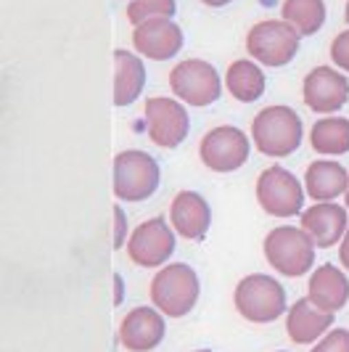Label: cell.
I'll return each mask as SVG.
<instances>
[{
	"instance_id": "7c38bea8",
	"label": "cell",
	"mask_w": 349,
	"mask_h": 352,
	"mask_svg": "<svg viewBox=\"0 0 349 352\" xmlns=\"http://www.w3.org/2000/svg\"><path fill=\"white\" fill-rule=\"evenodd\" d=\"M174 228L164 217L143 220L127 239V257L138 267H159L174 252Z\"/></svg>"
},
{
	"instance_id": "83f0119b",
	"label": "cell",
	"mask_w": 349,
	"mask_h": 352,
	"mask_svg": "<svg viewBox=\"0 0 349 352\" xmlns=\"http://www.w3.org/2000/svg\"><path fill=\"white\" fill-rule=\"evenodd\" d=\"M339 260H341V267L349 270V228L344 233V239H341V247H339Z\"/></svg>"
},
{
	"instance_id": "484cf974",
	"label": "cell",
	"mask_w": 349,
	"mask_h": 352,
	"mask_svg": "<svg viewBox=\"0 0 349 352\" xmlns=\"http://www.w3.org/2000/svg\"><path fill=\"white\" fill-rule=\"evenodd\" d=\"M313 352H349V331L347 329H333L328 336H323Z\"/></svg>"
},
{
	"instance_id": "8992f818",
	"label": "cell",
	"mask_w": 349,
	"mask_h": 352,
	"mask_svg": "<svg viewBox=\"0 0 349 352\" xmlns=\"http://www.w3.org/2000/svg\"><path fill=\"white\" fill-rule=\"evenodd\" d=\"M161 170L148 151H120L114 157V196L120 201H146L157 194Z\"/></svg>"
},
{
	"instance_id": "603a6c76",
	"label": "cell",
	"mask_w": 349,
	"mask_h": 352,
	"mask_svg": "<svg viewBox=\"0 0 349 352\" xmlns=\"http://www.w3.org/2000/svg\"><path fill=\"white\" fill-rule=\"evenodd\" d=\"M328 16L326 0H283L280 19L289 21L302 37H313L323 30Z\"/></svg>"
},
{
	"instance_id": "3957f363",
	"label": "cell",
	"mask_w": 349,
	"mask_h": 352,
	"mask_svg": "<svg viewBox=\"0 0 349 352\" xmlns=\"http://www.w3.org/2000/svg\"><path fill=\"white\" fill-rule=\"evenodd\" d=\"M302 35L283 19H262L246 32V53L262 67L280 69L297 58Z\"/></svg>"
},
{
	"instance_id": "277c9868",
	"label": "cell",
	"mask_w": 349,
	"mask_h": 352,
	"mask_svg": "<svg viewBox=\"0 0 349 352\" xmlns=\"http://www.w3.org/2000/svg\"><path fill=\"white\" fill-rule=\"evenodd\" d=\"M199 292H201L199 276L185 263L164 265L151 278V302L167 318L188 316L199 302Z\"/></svg>"
},
{
	"instance_id": "4fadbf2b",
	"label": "cell",
	"mask_w": 349,
	"mask_h": 352,
	"mask_svg": "<svg viewBox=\"0 0 349 352\" xmlns=\"http://www.w3.org/2000/svg\"><path fill=\"white\" fill-rule=\"evenodd\" d=\"M185 37L180 24L172 19H151L143 21L133 30V48L143 58L151 61H172L177 53L183 51Z\"/></svg>"
},
{
	"instance_id": "5b68a950",
	"label": "cell",
	"mask_w": 349,
	"mask_h": 352,
	"mask_svg": "<svg viewBox=\"0 0 349 352\" xmlns=\"http://www.w3.org/2000/svg\"><path fill=\"white\" fill-rule=\"evenodd\" d=\"M233 302H236V310L241 313V318H246L249 323H273L289 307L286 289L278 283V278L262 276V273L244 276L236 283Z\"/></svg>"
},
{
	"instance_id": "4dcf8cb0",
	"label": "cell",
	"mask_w": 349,
	"mask_h": 352,
	"mask_svg": "<svg viewBox=\"0 0 349 352\" xmlns=\"http://www.w3.org/2000/svg\"><path fill=\"white\" fill-rule=\"evenodd\" d=\"M344 21L349 24V0H347V6H344Z\"/></svg>"
},
{
	"instance_id": "cb8c5ba5",
	"label": "cell",
	"mask_w": 349,
	"mask_h": 352,
	"mask_svg": "<svg viewBox=\"0 0 349 352\" xmlns=\"http://www.w3.org/2000/svg\"><path fill=\"white\" fill-rule=\"evenodd\" d=\"M124 14H127V21L133 27H138V24L151 21V19H174L177 3L174 0H130Z\"/></svg>"
},
{
	"instance_id": "d6a6232c",
	"label": "cell",
	"mask_w": 349,
	"mask_h": 352,
	"mask_svg": "<svg viewBox=\"0 0 349 352\" xmlns=\"http://www.w3.org/2000/svg\"><path fill=\"white\" fill-rule=\"evenodd\" d=\"M196 352H212V350H196Z\"/></svg>"
},
{
	"instance_id": "d6986e66",
	"label": "cell",
	"mask_w": 349,
	"mask_h": 352,
	"mask_svg": "<svg viewBox=\"0 0 349 352\" xmlns=\"http://www.w3.org/2000/svg\"><path fill=\"white\" fill-rule=\"evenodd\" d=\"M349 188V170H344L339 162L317 159L307 164L304 173V191L315 201H336Z\"/></svg>"
},
{
	"instance_id": "f1b7e54d",
	"label": "cell",
	"mask_w": 349,
	"mask_h": 352,
	"mask_svg": "<svg viewBox=\"0 0 349 352\" xmlns=\"http://www.w3.org/2000/svg\"><path fill=\"white\" fill-rule=\"evenodd\" d=\"M114 286H117V297H114V305H122V300H124V283H122V276H114Z\"/></svg>"
},
{
	"instance_id": "1f68e13d",
	"label": "cell",
	"mask_w": 349,
	"mask_h": 352,
	"mask_svg": "<svg viewBox=\"0 0 349 352\" xmlns=\"http://www.w3.org/2000/svg\"><path fill=\"white\" fill-rule=\"evenodd\" d=\"M344 204H347V210H349V188H347V194H344Z\"/></svg>"
},
{
	"instance_id": "52a82bcc",
	"label": "cell",
	"mask_w": 349,
	"mask_h": 352,
	"mask_svg": "<svg viewBox=\"0 0 349 352\" xmlns=\"http://www.w3.org/2000/svg\"><path fill=\"white\" fill-rule=\"evenodd\" d=\"M223 85L225 82L220 80V72L204 58H185L174 64L170 72V88L174 98H180L183 104L193 109L214 104L223 96Z\"/></svg>"
},
{
	"instance_id": "9a60e30c",
	"label": "cell",
	"mask_w": 349,
	"mask_h": 352,
	"mask_svg": "<svg viewBox=\"0 0 349 352\" xmlns=\"http://www.w3.org/2000/svg\"><path fill=\"white\" fill-rule=\"evenodd\" d=\"M302 228L310 233L315 247L331 249L341 244L344 233L349 228V210H344L336 201H315V207L302 212L299 217Z\"/></svg>"
},
{
	"instance_id": "f546056e",
	"label": "cell",
	"mask_w": 349,
	"mask_h": 352,
	"mask_svg": "<svg viewBox=\"0 0 349 352\" xmlns=\"http://www.w3.org/2000/svg\"><path fill=\"white\" fill-rule=\"evenodd\" d=\"M207 8H225V6H230L233 0H201Z\"/></svg>"
},
{
	"instance_id": "7a4b0ae2",
	"label": "cell",
	"mask_w": 349,
	"mask_h": 352,
	"mask_svg": "<svg viewBox=\"0 0 349 352\" xmlns=\"http://www.w3.org/2000/svg\"><path fill=\"white\" fill-rule=\"evenodd\" d=\"M315 249L310 233L297 226H280L264 236V260L286 278H299L313 270Z\"/></svg>"
},
{
	"instance_id": "ffe728a7",
	"label": "cell",
	"mask_w": 349,
	"mask_h": 352,
	"mask_svg": "<svg viewBox=\"0 0 349 352\" xmlns=\"http://www.w3.org/2000/svg\"><path fill=\"white\" fill-rule=\"evenodd\" d=\"M146 64L140 53L117 48L114 51V104L130 106L140 98L146 88Z\"/></svg>"
},
{
	"instance_id": "30bf717a",
	"label": "cell",
	"mask_w": 349,
	"mask_h": 352,
	"mask_svg": "<svg viewBox=\"0 0 349 352\" xmlns=\"http://www.w3.org/2000/svg\"><path fill=\"white\" fill-rule=\"evenodd\" d=\"M249 154H251V143L246 133L233 124L214 127L199 143V157L212 173H236L249 162Z\"/></svg>"
},
{
	"instance_id": "7402d4cb",
	"label": "cell",
	"mask_w": 349,
	"mask_h": 352,
	"mask_svg": "<svg viewBox=\"0 0 349 352\" xmlns=\"http://www.w3.org/2000/svg\"><path fill=\"white\" fill-rule=\"evenodd\" d=\"M310 143L323 157H341L349 151V120L347 117H323L310 130Z\"/></svg>"
},
{
	"instance_id": "e0dca14e",
	"label": "cell",
	"mask_w": 349,
	"mask_h": 352,
	"mask_svg": "<svg viewBox=\"0 0 349 352\" xmlns=\"http://www.w3.org/2000/svg\"><path fill=\"white\" fill-rule=\"evenodd\" d=\"M333 323V313L320 310L310 297L294 302L286 316V334L294 344H310L326 334Z\"/></svg>"
},
{
	"instance_id": "4316f807",
	"label": "cell",
	"mask_w": 349,
	"mask_h": 352,
	"mask_svg": "<svg viewBox=\"0 0 349 352\" xmlns=\"http://www.w3.org/2000/svg\"><path fill=\"white\" fill-rule=\"evenodd\" d=\"M114 249L127 247V239H130V230H127V214L122 207H114Z\"/></svg>"
},
{
	"instance_id": "5bb4252c",
	"label": "cell",
	"mask_w": 349,
	"mask_h": 352,
	"mask_svg": "<svg viewBox=\"0 0 349 352\" xmlns=\"http://www.w3.org/2000/svg\"><path fill=\"white\" fill-rule=\"evenodd\" d=\"M164 313L157 307H135L122 318L120 323V342L130 352H151L157 350L164 339L167 323Z\"/></svg>"
},
{
	"instance_id": "44dd1931",
	"label": "cell",
	"mask_w": 349,
	"mask_h": 352,
	"mask_svg": "<svg viewBox=\"0 0 349 352\" xmlns=\"http://www.w3.org/2000/svg\"><path fill=\"white\" fill-rule=\"evenodd\" d=\"M264 72L262 64H257L254 58H236L225 72V88L227 93L241 101V104H254L264 96Z\"/></svg>"
},
{
	"instance_id": "d4e9b609",
	"label": "cell",
	"mask_w": 349,
	"mask_h": 352,
	"mask_svg": "<svg viewBox=\"0 0 349 352\" xmlns=\"http://www.w3.org/2000/svg\"><path fill=\"white\" fill-rule=\"evenodd\" d=\"M328 53H331V61L336 64V69L349 74V30H344V32H339V35L333 37Z\"/></svg>"
},
{
	"instance_id": "8fae6325",
	"label": "cell",
	"mask_w": 349,
	"mask_h": 352,
	"mask_svg": "<svg viewBox=\"0 0 349 352\" xmlns=\"http://www.w3.org/2000/svg\"><path fill=\"white\" fill-rule=\"evenodd\" d=\"M302 98L315 114H336L349 101L347 72L326 64L310 69L302 80Z\"/></svg>"
},
{
	"instance_id": "ba28073f",
	"label": "cell",
	"mask_w": 349,
	"mask_h": 352,
	"mask_svg": "<svg viewBox=\"0 0 349 352\" xmlns=\"http://www.w3.org/2000/svg\"><path fill=\"white\" fill-rule=\"evenodd\" d=\"M143 117H146V133L159 148H177L191 133V117L180 98L154 96L146 101Z\"/></svg>"
},
{
	"instance_id": "ac0fdd59",
	"label": "cell",
	"mask_w": 349,
	"mask_h": 352,
	"mask_svg": "<svg viewBox=\"0 0 349 352\" xmlns=\"http://www.w3.org/2000/svg\"><path fill=\"white\" fill-rule=\"evenodd\" d=\"M307 297L320 310L336 313V310H341L349 302V278L341 273V267H336V265L331 263L320 265L313 276H310Z\"/></svg>"
},
{
	"instance_id": "9c48e42d",
	"label": "cell",
	"mask_w": 349,
	"mask_h": 352,
	"mask_svg": "<svg viewBox=\"0 0 349 352\" xmlns=\"http://www.w3.org/2000/svg\"><path fill=\"white\" fill-rule=\"evenodd\" d=\"M304 186L283 167H267L257 177V201L273 217H294L304 207Z\"/></svg>"
},
{
	"instance_id": "2e32d148",
	"label": "cell",
	"mask_w": 349,
	"mask_h": 352,
	"mask_svg": "<svg viewBox=\"0 0 349 352\" xmlns=\"http://www.w3.org/2000/svg\"><path fill=\"white\" fill-rule=\"evenodd\" d=\"M170 223L177 236L188 241H201L212 226L210 201L196 191H177L170 204Z\"/></svg>"
},
{
	"instance_id": "6da1fadb",
	"label": "cell",
	"mask_w": 349,
	"mask_h": 352,
	"mask_svg": "<svg viewBox=\"0 0 349 352\" xmlns=\"http://www.w3.org/2000/svg\"><path fill=\"white\" fill-rule=\"evenodd\" d=\"M304 130H302V117L291 106H264L251 120V141L257 151L270 159L291 157L302 146Z\"/></svg>"
}]
</instances>
